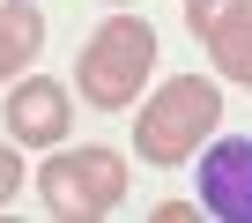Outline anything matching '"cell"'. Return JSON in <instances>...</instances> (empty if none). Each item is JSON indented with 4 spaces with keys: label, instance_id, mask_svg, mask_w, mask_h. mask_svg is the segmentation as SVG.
Wrapping results in <instances>:
<instances>
[{
    "label": "cell",
    "instance_id": "7a4b0ae2",
    "mask_svg": "<svg viewBox=\"0 0 252 223\" xmlns=\"http://www.w3.org/2000/svg\"><path fill=\"white\" fill-rule=\"evenodd\" d=\"M149 74H156V30L141 15H111L82 45V60H74V89L96 112H126V104L149 89Z\"/></svg>",
    "mask_w": 252,
    "mask_h": 223
},
{
    "label": "cell",
    "instance_id": "ba28073f",
    "mask_svg": "<svg viewBox=\"0 0 252 223\" xmlns=\"http://www.w3.org/2000/svg\"><path fill=\"white\" fill-rule=\"evenodd\" d=\"M208 52H215V67H222L230 82H245V89H252V15H245V23H237L230 37H215Z\"/></svg>",
    "mask_w": 252,
    "mask_h": 223
},
{
    "label": "cell",
    "instance_id": "5b68a950",
    "mask_svg": "<svg viewBox=\"0 0 252 223\" xmlns=\"http://www.w3.org/2000/svg\"><path fill=\"white\" fill-rule=\"evenodd\" d=\"M67 119H74L67 82H52V74H30V82H15V97H8V142L60 149V142H67Z\"/></svg>",
    "mask_w": 252,
    "mask_h": 223
},
{
    "label": "cell",
    "instance_id": "8992f818",
    "mask_svg": "<svg viewBox=\"0 0 252 223\" xmlns=\"http://www.w3.org/2000/svg\"><path fill=\"white\" fill-rule=\"evenodd\" d=\"M37 45H45V15L30 8V0H0V82L23 74L37 60Z\"/></svg>",
    "mask_w": 252,
    "mask_h": 223
},
{
    "label": "cell",
    "instance_id": "3957f363",
    "mask_svg": "<svg viewBox=\"0 0 252 223\" xmlns=\"http://www.w3.org/2000/svg\"><path fill=\"white\" fill-rule=\"evenodd\" d=\"M37 193H45L52 216H67V223H96V216H111V208L126 201V156L104 149V142L60 149V156L37 171Z\"/></svg>",
    "mask_w": 252,
    "mask_h": 223
},
{
    "label": "cell",
    "instance_id": "277c9868",
    "mask_svg": "<svg viewBox=\"0 0 252 223\" xmlns=\"http://www.w3.org/2000/svg\"><path fill=\"white\" fill-rule=\"evenodd\" d=\"M200 208L222 223H252V142H208L200 149Z\"/></svg>",
    "mask_w": 252,
    "mask_h": 223
},
{
    "label": "cell",
    "instance_id": "6da1fadb",
    "mask_svg": "<svg viewBox=\"0 0 252 223\" xmlns=\"http://www.w3.org/2000/svg\"><path fill=\"white\" fill-rule=\"evenodd\" d=\"M215 119H222V89H215L208 74H178V82H163V89L141 104V119H134V156L171 171V164H186L193 149H208Z\"/></svg>",
    "mask_w": 252,
    "mask_h": 223
},
{
    "label": "cell",
    "instance_id": "9c48e42d",
    "mask_svg": "<svg viewBox=\"0 0 252 223\" xmlns=\"http://www.w3.org/2000/svg\"><path fill=\"white\" fill-rule=\"evenodd\" d=\"M15 186H23V156H15V142H0V208L15 201Z\"/></svg>",
    "mask_w": 252,
    "mask_h": 223
},
{
    "label": "cell",
    "instance_id": "52a82bcc",
    "mask_svg": "<svg viewBox=\"0 0 252 223\" xmlns=\"http://www.w3.org/2000/svg\"><path fill=\"white\" fill-rule=\"evenodd\" d=\"M252 15V0H186V30L200 37V45H215V37H230L237 23Z\"/></svg>",
    "mask_w": 252,
    "mask_h": 223
}]
</instances>
